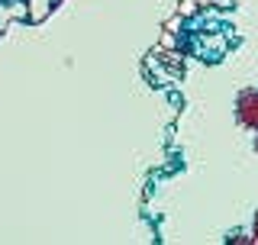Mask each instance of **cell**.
<instances>
[{
  "instance_id": "cell-2",
  "label": "cell",
  "mask_w": 258,
  "mask_h": 245,
  "mask_svg": "<svg viewBox=\"0 0 258 245\" xmlns=\"http://www.w3.org/2000/svg\"><path fill=\"white\" fill-rule=\"evenodd\" d=\"M52 7V0H29V20H42Z\"/></svg>"
},
{
  "instance_id": "cell-1",
  "label": "cell",
  "mask_w": 258,
  "mask_h": 245,
  "mask_svg": "<svg viewBox=\"0 0 258 245\" xmlns=\"http://www.w3.org/2000/svg\"><path fill=\"white\" fill-rule=\"evenodd\" d=\"M236 122L242 129H258V87H245V91H239L236 97Z\"/></svg>"
},
{
  "instance_id": "cell-4",
  "label": "cell",
  "mask_w": 258,
  "mask_h": 245,
  "mask_svg": "<svg viewBox=\"0 0 258 245\" xmlns=\"http://www.w3.org/2000/svg\"><path fill=\"white\" fill-rule=\"evenodd\" d=\"M252 149H255V155H258V129H255V139H252Z\"/></svg>"
},
{
  "instance_id": "cell-3",
  "label": "cell",
  "mask_w": 258,
  "mask_h": 245,
  "mask_svg": "<svg viewBox=\"0 0 258 245\" xmlns=\"http://www.w3.org/2000/svg\"><path fill=\"white\" fill-rule=\"evenodd\" d=\"M252 242L258 245V210H255V219H252Z\"/></svg>"
}]
</instances>
